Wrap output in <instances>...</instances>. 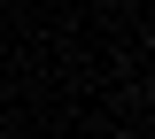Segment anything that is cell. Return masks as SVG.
<instances>
[{
	"mask_svg": "<svg viewBox=\"0 0 155 139\" xmlns=\"http://www.w3.org/2000/svg\"><path fill=\"white\" fill-rule=\"evenodd\" d=\"M147 108H155V85H147Z\"/></svg>",
	"mask_w": 155,
	"mask_h": 139,
	"instance_id": "1",
	"label": "cell"
}]
</instances>
